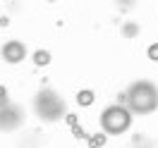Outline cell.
<instances>
[{"label":"cell","instance_id":"obj_1","mask_svg":"<svg viewBox=\"0 0 158 148\" xmlns=\"http://www.w3.org/2000/svg\"><path fill=\"white\" fill-rule=\"evenodd\" d=\"M120 100H125L129 110L139 115H151L158 108V91L151 81H134L127 93H120Z\"/></svg>","mask_w":158,"mask_h":148},{"label":"cell","instance_id":"obj_2","mask_svg":"<svg viewBox=\"0 0 158 148\" xmlns=\"http://www.w3.org/2000/svg\"><path fill=\"white\" fill-rule=\"evenodd\" d=\"M34 108H36V115L43 122H55V119L62 117L65 103L53 89H43V91H39V96L34 100Z\"/></svg>","mask_w":158,"mask_h":148},{"label":"cell","instance_id":"obj_3","mask_svg":"<svg viewBox=\"0 0 158 148\" xmlns=\"http://www.w3.org/2000/svg\"><path fill=\"white\" fill-rule=\"evenodd\" d=\"M129 124H132V115H129L127 108H122V105H113V108L103 110V115H101V127L106 134H122V131H127Z\"/></svg>","mask_w":158,"mask_h":148},{"label":"cell","instance_id":"obj_4","mask_svg":"<svg viewBox=\"0 0 158 148\" xmlns=\"http://www.w3.org/2000/svg\"><path fill=\"white\" fill-rule=\"evenodd\" d=\"M22 110L17 105H5L0 108V131H15L22 124Z\"/></svg>","mask_w":158,"mask_h":148},{"label":"cell","instance_id":"obj_5","mask_svg":"<svg viewBox=\"0 0 158 148\" xmlns=\"http://www.w3.org/2000/svg\"><path fill=\"white\" fill-rule=\"evenodd\" d=\"M2 58L7 60L10 65H17V62H22V60L27 58V48L22 46L19 41H7L2 46Z\"/></svg>","mask_w":158,"mask_h":148},{"label":"cell","instance_id":"obj_6","mask_svg":"<svg viewBox=\"0 0 158 148\" xmlns=\"http://www.w3.org/2000/svg\"><path fill=\"white\" fill-rule=\"evenodd\" d=\"M94 98H96V96H94V91H91V89H84V91H79V93H77V103L81 105V108L91 105V103H94Z\"/></svg>","mask_w":158,"mask_h":148},{"label":"cell","instance_id":"obj_7","mask_svg":"<svg viewBox=\"0 0 158 148\" xmlns=\"http://www.w3.org/2000/svg\"><path fill=\"white\" fill-rule=\"evenodd\" d=\"M34 62H36L39 67L48 65V62H50V55H48V50H36V53H34Z\"/></svg>","mask_w":158,"mask_h":148},{"label":"cell","instance_id":"obj_8","mask_svg":"<svg viewBox=\"0 0 158 148\" xmlns=\"http://www.w3.org/2000/svg\"><path fill=\"white\" fill-rule=\"evenodd\" d=\"M122 36H127V38L137 36V24H125L122 26Z\"/></svg>","mask_w":158,"mask_h":148},{"label":"cell","instance_id":"obj_9","mask_svg":"<svg viewBox=\"0 0 158 148\" xmlns=\"http://www.w3.org/2000/svg\"><path fill=\"white\" fill-rule=\"evenodd\" d=\"M5 105H10L7 103V91H5V86H0V108H5Z\"/></svg>","mask_w":158,"mask_h":148},{"label":"cell","instance_id":"obj_10","mask_svg":"<svg viewBox=\"0 0 158 148\" xmlns=\"http://www.w3.org/2000/svg\"><path fill=\"white\" fill-rule=\"evenodd\" d=\"M148 58L158 60V43H151V46H148Z\"/></svg>","mask_w":158,"mask_h":148}]
</instances>
